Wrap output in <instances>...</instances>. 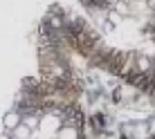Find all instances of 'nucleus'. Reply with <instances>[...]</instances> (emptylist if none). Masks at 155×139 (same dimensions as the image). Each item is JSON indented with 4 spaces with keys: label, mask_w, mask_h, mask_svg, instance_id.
Here are the masks:
<instances>
[{
    "label": "nucleus",
    "mask_w": 155,
    "mask_h": 139,
    "mask_svg": "<svg viewBox=\"0 0 155 139\" xmlns=\"http://www.w3.org/2000/svg\"><path fill=\"white\" fill-rule=\"evenodd\" d=\"M0 139H12V135H0Z\"/></svg>",
    "instance_id": "obj_5"
},
{
    "label": "nucleus",
    "mask_w": 155,
    "mask_h": 139,
    "mask_svg": "<svg viewBox=\"0 0 155 139\" xmlns=\"http://www.w3.org/2000/svg\"><path fill=\"white\" fill-rule=\"evenodd\" d=\"M148 139H155V135H153V137H148Z\"/></svg>",
    "instance_id": "obj_6"
},
{
    "label": "nucleus",
    "mask_w": 155,
    "mask_h": 139,
    "mask_svg": "<svg viewBox=\"0 0 155 139\" xmlns=\"http://www.w3.org/2000/svg\"><path fill=\"white\" fill-rule=\"evenodd\" d=\"M20 124H23V117H20V112L18 110H12V112H7L5 115V119H2V126L7 128V130H16Z\"/></svg>",
    "instance_id": "obj_2"
},
{
    "label": "nucleus",
    "mask_w": 155,
    "mask_h": 139,
    "mask_svg": "<svg viewBox=\"0 0 155 139\" xmlns=\"http://www.w3.org/2000/svg\"><path fill=\"white\" fill-rule=\"evenodd\" d=\"M23 124L29 128V130H38V126H41V117H36V115H29V117H25L23 119Z\"/></svg>",
    "instance_id": "obj_4"
},
{
    "label": "nucleus",
    "mask_w": 155,
    "mask_h": 139,
    "mask_svg": "<svg viewBox=\"0 0 155 139\" xmlns=\"http://www.w3.org/2000/svg\"><path fill=\"white\" fill-rule=\"evenodd\" d=\"M12 137L14 139H34V130H29L25 124H20L16 130H12Z\"/></svg>",
    "instance_id": "obj_3"
},
{
    "label": "nucleus",
    "mask_w": 155,
    "mask_h": 139,
    "mask_svg": "<svg viewBox=\"0 0 155 139\" xmlns=\"http://www.w3.org/2000/svg\"><path fill=\"white\" fill-rule=\"evenodd\" d=\"M56 139H81V126L79 121H70L56 132Z\"/></svg>",
    "instance_id": "obj_1"
}]
</instances>
